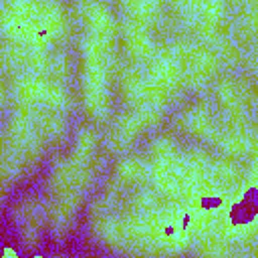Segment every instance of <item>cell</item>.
Returning <instances> with one entry per match:
<instances>
[{"instance_id": "1", "label": "cell", "mask_w": 258, "mask_h": 258, "mask_svg": "<svg viewBox=\"0 0 258 258\" xmlns=\"http://www.w3.org/2000/svg\"><path fill=\"white\" fill-rule=\"evenodd\" d=\"M2 258H16V250H12L10 246L2 248Z\"/></svg>"}]
</instances>
